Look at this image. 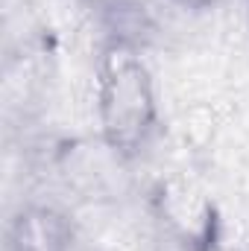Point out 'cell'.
<instances>
[{"instance_id":"6da1fadb","label":"cell","mask_w":249,"mask_h":251,"mask_svg":"<svg viewBox=\"0 0 249 251\" xmlns=\"http://www.w3.org/2000/svg\"><path fill=\"white\" fill-rule=\"evenodd\" d=\"M97 126L106 149L138 155L158 126V100L153 73L135 44L115 38L97 62Z\"/></svg>"},{"instance_id":"7a4b0ae2","label":"cell","mask_w":249,"mask_h":251,"mask_svg":"<svg viewBox=\"0 0 249 251\" xmlns=\"http://www.w3.org/2000/svg\"><path fill=\"white\" fill-rule=\"evenodd\" d=\"M73 243L76 225L56 204H21L6 225V251H70Z\"/></svg>"},{"instance_id":"3957f363","label":"cell","mask_w":249,"mask_h":251,"mask_svg":"<svg viewBox=\"0 0 249 251\" xmlns=\"http://www.w3.org/2000/svg\"><path fill=\"white\" fill-rule=\"evenodd\" d=\"M185 251H238V249H232V246H226V243H217L214 237H202V240L190 243Z\"/></svg>"},{"instance_id":"277c9868","label":"cell","mask_w":249,"mask_h":251,"mask_svg":"<svg viewBox=\"0 0 249 251\" xmlns=\"http://www.w3.org/2000/svg\"><path fill=\"white\" fill-rule=\"evenodd\" d=\"M173 6H179V9H187V12H202V9H211V6H217L220 0H170Z\"/></svg>"}]
</instances>
